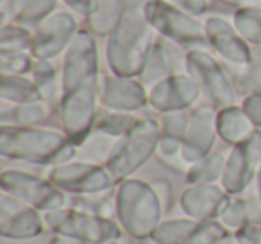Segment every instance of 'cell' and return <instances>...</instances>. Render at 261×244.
I'll list each match as a JSON object with an SVG mask.
<instances>
[{"label":"cell","mask_w":261,"mask_h":244,"mask_svg":"<svg viewBox=\"0 0 261 244\" xmlns=\"http://www.w3.org/2000/svg\"><path fill=\"white\" fill-rule=\"evenodd\" d=\"M116 221L133 239H152L163 221L165 207L154 183L127 178L115 190Z\"/></svg>","instance_id":"6da1fadb"},{"label":"cell","mask_w":261,"mask_h":244,"mask_svg":"<svg viewBox=\"0 0 261 244\" xmlns=\"http://www.w3.org/2000/svg\"><path fill=\"white\" fill-rule=\"evenodd\" d=\"M0 151L13 160L33 164H65L75 153V144L61 131L40 126L2 128Z\"/></svg>","instance_id":"7a4b0ae2"},{"label":"cell","mask_w":261,"mask_h":244,"mask_svg":"<svg viewBox=\"0 0 261 244\" xmlns=\"http://www.w3.org/2000/svg\"><path fill=\"white\" fill-rule=\"evenodd\" d=\"M43 217L48 232L81 244H106L120 240L123 232L116 219L102 217L75 205L45 212Z\"/></svg>","instance_id":"3957f363"},{"label":"cell","mask_w":261,"mask_h":244,"mask_svg":"<svg viewBox=\"0 0 261 244\" xmlns=\"http://www.w3.org/2000/svg\"><path fill=\"white\" fill-rule=\"evenodd\" d=\"M161 140L160 124L150 119H140V122L125 137L115 142L106 167L118 182L130 178L150 157L158 151Z\"/></svg>","instance_id":"277c9868"},{"label":"cell","mask_w":261,"mask_h":244,"mask_svg":"<svg viewBox=\"0 0 261 244\" xmlns=\"http://www.w3.org/2000/svg\"><path fill=\"white\" fill-rule=\"evenodd\" d=\"M48 180L65 194H73V196L108 192L120 183L106 165L72 160L54 165Z\"/></svg>","instance_id":"5b68a950"},{"label":"cell","mask_w":261,"mask_h":244,"mask_svg":"<svg viewBox=\"0 0 261 244\" xmlns=\"http://www.w3.org/2000/svg\"><path fill=\"white\" fill-rule=\"evenodd\" d=\"M0 183L2 192L11 194L43 214L65 207V192L50 180H43L25 171H4Z\"/></svg>","instance_id":"8992f818"},{"label":"cell","mask_w":261,"mask_h":244,"mask_svg":"<svg viewBox=\"0 0 261 244\" xmlns=\"http://www.w3.org/2000/svg\"><path fill=\"white\" fill-rule=\"evenodd\" d=\"M97 86H86L63 94L61 99V122L65 135L73 144L86 140L97 122Z\"/></svg>","instance_id":"52a82bcc"},{"label":"cell","mask_w":261,"mask_h":244,"mask_svg":"<svg viewBox=\"0 0 261 244\" xmlns=\"http://www.w3.org/2000/svg\"><path fill=\"white\" fill-rule=\"evenodd\" d=\"M229 233L220 221H200L193 217L163 219L152 235L154 244H215Z\"/></svg>","instance_id":"ba28073f"},{"label":"cell","mask_w":261,"mask_h":244,"mask_svg":"<svg viewBox=\"0 0 261 244\" xmlns=\"http://www.w3.org/2000/svg\"><path fill=\"white\" fill-rule=\"evenodd\" d=\"M47 230L43 212L29 207L8 192L0 197V237L9 240H31Z\"/></svg>","instance_id":"9c48e42d"},{"label":"cell","mask_w":261,"mask_h":244,"mask_svg":"<svg viewBox=\"0 0 261 244\" xmlns=\"http://www.w3.org/2000/svg\"><path fill=\"white\" fill-rule=\"evenodd\" d=\"M261 164V131H254L245 142L232 146L225 171L222 176V187L231 196H240L256 178L257 167Z\"/></svg>","instance_id":"30bf717a"},{"label":"cell","mask_w":261,"mask_h":244,"mask_svg":"<svg viewBox=\"0 0 261 244\" xmlns=\"http://www.w3.org/2000/svg\"><path fill=\"white\" fill-rule=\"evenodd\" d=\"M232 197L222 183H190L179 196V207L188 217L218 221Z\"/></svg>","instance_id":"8fae6325"},{"label":"cell","mask_w":261,"mask_h":244,"mask_svg":"<svg viewBox=\"0 0 261 244\" xmlns=\"http://www.w3.org/2000/svg\"><path fill=\"white\" fill-rule=\"evenodd\" d=\"M217 117L218 109L215 106H202L190 119V126L182 140V157L190 165L213 153L218 137Z\"/></svg>","instance_id":"7c38bea8"},{"label":"cell","mask_w":261,"mask_h":244,"mask_svg":"<svg viewBox=\"0 0 261 244\" xmlns=\"http://www.w3.org/2000/svg\"><path fill=\"white\" fill-rule=\"evenodd\" d=\"M200 94V84L192 76L172 74L152 86L149 102L161 113L182 112L197 101Z\"/></svg>","instance_id":"4fadbf2b"},{"label":"cell","mask_w":261,"mask_h":244,"mask_svg":"<svg viewBox=\"0 0 261 244\" xmlns=\"http://www.w3.org/2000/svg\"><path fill=\"white\" fill-rule=\"evenodd\" d=\"M188 66L192 77L204 88L215 108L222 109L234 106L232 104L234 102V90L231 86V81L227 79L224 70L215 63L213 58L195 52L188 58Z\"/></svg>","instance_id":"5bb4252c"},{"label":"cell","mask_w":261,"mask_h":244,"mask_svg":"<svg viewBox=\"0 0 261 244\" xmlns=\"http://www.w3.org/2000/svg\"><path fill=\"white\" fill-rule=\"evenodd\" d=\"M98 101L111 112L130 113L145 106L149 97H147L143 84L136 79L125 76H115L104 79V83L100 84Z\"/></svg>","instance_id":"9a60e30c"},{"label":"cell","mask_w":261,"mask_h":244,"mask_svg":"<svg viewBox=\"0 0 261 244\" xmlns=\"http://www.w3.org/2000/svg\"><path fill=\"white\" fill-rule=\"evenodd\" d=\"M86 86H97V59L91 43L77 41L70 49L63 70V94Z\"/></svg>","instance_id":"2e32d148"},{"label":"cell","mask_w":261,"mask_h":244,"mask_svg":"<svg viewBox=\"0 0 261 244\" xmlns=\"http://www.w3.org/2000/svg\"><path fill=\"white\" fill-rule=\"evenodd\" d=\"M217 124L218 137L229 146H238V144L245 142L249 137H252L254 131H257V128L245 113V109L238 108V106L218 109Z\"/></svg>","instance_id":"e0dca14e"},{"label":"cell","mask_w":261,"mask_h":244,"mask_svg":"<svg viewBox=\"0 0 261 244\" xmlns=\"http://www.w3.org/2000/svg\"><path fill=\"white\" fill-rule=\"evenodd\" d=\"M225 230L231 233H238L249 226L261 225V201L257 196L252 197H232L229 207L218 219Z\"/></svg>","instance_id":"ac0fdd59"},{"label":"cell","mask_w":261,"mask_h":244,"mask_svg":"<svg viewBox=\"0 0 261 244\" xmlns=\"http://www.w3.org/2000/svg\"><path fill=\"white\" fill-rule=\"evenodd\" d=\"M50 117V104L45 99L25 104H13V112H4L2 124L4 128H29L40 126Z\"/></svg>","instance_id":"d6986e66"},{"label":"cell","mask_w":261,"mask_h":244,"mask_svg":"<svg viewBox=\"0 0 261 244\" xmlns=\"http://www.w3.org/2000/svg\"><path fill=\"white\" fill-rule=\"evenodd\" d=\"M2 99L11 104H25V102L40 101L41 92L33 79L25 76L4 74L2 77Z\"/></svg>","instance_id":"ffe728a7"},{"label":"cell","mask_w":261,"mask_h":244,"mask_svg":"<svg viewBox=\"0 0 261 244\" xmlns=\"http://www.w3.org/2000/svg\"><path fill=\"white\" fill-rule=\"evenodd\" d=\"M225 160L222 153H210L207 157L200 158L199 162L190 165L186 172V182L190 183H218L225 171Z\"/></svg>","instance_id":"44dd1931"},{"label":"cell","mask_w":261,"mask_h":244,"mask_svg":"<svg viewBox=\"0 0 261 244\" xmlns=\"http://www.w3.org/2000/svg\"><path fill=\"white\" fill-rule=\"evenodd\" d=\"M138 122H140V119L133 117L130 113L109 112V113H102V115H98L97 122H95V128H97L102 135L122 139V137H125L130 129L138 124Z\"/></svg>","instance_id":"7402d4cb"},{"label":"cell","mask_w":261,"mask_h":244,"mask_svg":"<svg viewBox=\"0 0 261 244\" xmlns=\"http://www.w3.org/2000/svg\"><path fill=\"white\" fill-rule=\"evenodd\" d=\"M242 108L245 109V113L250 117L254 126L261 128V92H252L250 95H247Z\"/></svg>","instance_id":"603a6c76"},{"label":"cell","mask_w":261,"mask_h":244,"mask_svg":"<svg viewBox=\"0 0 261 244\" xmlns=\"http://www.w3.org/2000/svg\"><path fill=\"white\" fill-rule=\"evenodd\" d=\"M154 187H156L158 194H160L161 203H163L165 210H167V208H168V201H170V196H172V189H170V185H168L167 182H156V183H154Z\"/></svg>","instance_id":"cb8c5ba5"},{"label":"cell","mask_w":261,"mask_h":244,"mask_svg":"<svg viewBox=\"0 0 261 244\" xmlns=\"http://www.w3.org/2000/svg\"><path fill=\"white\" fill-rule=\"evenodd\" d=\"M215 244H240V242H238V239H236L234 233L229 232V233H225V235L222 237V239L218 240V242H215Z\"/></svg>","instance_id":"d4e9b609"},{"label":"cell","mask_w":261,"mask_h":244,"mask_svg":"<svg viewBox=\"0 0 261 244\" xmlns=\"http://www.w3.org/2000/svg\"><path fill=\"white\" fill-rule=\"evenodd\" d=\"M254 182H256V196L259 197V201H261V164H259V167H257V172H256V178H254Z\"/></svg>","instance_id":"484cf974"},{"label":"cell","mask_w":261,"mask_h":244,"mask_svg":"<svg viewBox=\"0 0 261 244\" xmlns=\"http://www.w3.org/2000/svg\"><path fill=\"white\" fill-rule=\"evenodd\" d=\"M47 244H70V239L61 237V235H52L50 239L47 240Z\"/></svg>","instance_id":"4316f807"},{"label":"cell","mask_w":261,"mask_h":244,"mask_svg":"<svg viewBox=\"0 0 261 244\" xmlns=\"http://www.w3.org/2000/svg\"><path fill=\"white\" fill-rule=\"evenodd\" d=\"M106 244H120V240H111V242H106Z\"/></svg>","instance_id":"83f0119b"},{"label":"cell","mask_w":261,"mask_h":244,"mask_svg":"<svg viewBox=\"0 0 261 244\" xmlns=\"http://www.w3.org/2000/svg\"><path fill=\"white\" fill-rule=\"evenodd\" d=\"M259 233H261V225H259Z\"/></svg>","instance_id":"f1b7e54d"}]
</instances>
